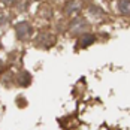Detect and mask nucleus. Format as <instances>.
I'll use <instances>...</instances> for the list:
<instances>
[{"label": "nucleus", "instance_id": "obj_1", "mask_svg": "<svg viewBox=\"0 0 130 130\" xmlns=\"http://www.w3.org/2000/svg\"><path fill=\"white\" fill-rule=\"evenodd\" d=\"M15 31H17L18 39H27V38L31 35V26H30L27 21H20V23L15 26Z\"/></svg>", "mask_w": 130, "mask_h": 130}, {"label": "nucleus", "instance_id": "obj_2", "mask_svg": "<svg viewBox=\"0 0 130 130\" xmlns=\"http://www.w3.org/2000/svg\"><path fill=\"white\" fill-rule=\"evenodd\" d=\"M117 8H118V11L121 13H124V15L130 13V0H120Z\"/></svg>", "mask_w": 130, "mask_h": 130}, {"label": "nucleus", "instance_id": "obj_3", "mask_svg": "<svg viewBox=\"0 0 130 130\" xmlns=\"http://www.w3.org/2000/svg\"><path fill=\"white\" fill-rule=\"evenodd\" d=\"M2 2H3V3H6V5H9V3H12L13 0H2Z\"/></svg>", "mask_w": 130, "mask_h": 130}]
</instances>
